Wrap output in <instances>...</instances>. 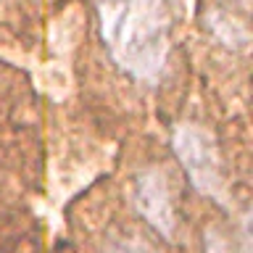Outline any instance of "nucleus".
<instances>
[{"label": "nucleus", "instance_id": "nucleus-1", "mask_svg": "<svg viewBox=\"0 0 253 253\" xmlns=\"http://www.w3.org/2000/svg\"><path fill=\"white\" fill-rule=\"evenodd\" d=\"M98 19L116 66L153 84L169 58L171 0H98Z\"/></svg>", "mask_w": 253, "mask_h": 253}, {"label": "nucleus", "instance_id": "nucleus-2", "mask_svg": "<svg viewBox=\"0 0 253 253\" xmlns=\"http://www.w3.org/2000/svg\"><path fill=\"white\" fill-rule=\"evenodd\" d=\"M171 145L174 156L179 158L182 169L187 171V179L193 182L198 193L227 206V185L221 174L216 142L211 134L198 124H179L171 134Z\"/></svg>", "mask_w": 253, "mask_h": 253}, {"label": "nucleus", "instance_id": "nucleus-3", "mask_svg": "<svg viewBox=\"0 0 253 253\" xmlns=\"http://www.w3.org/2000/svg\"><path fill=\"white\" fill-rule=\"evenodd\" d=\"M132 203L134 211L148 221L156 232L164 237H174L177 232V213H174V195L169 177L161 169H145L137 174L132 185Z\"/></svg>", "mask_w": 253, "mask_h": 253}, {"label": "nucleus", "instance_id": "nucleus-4", "mask_svg": "<svg viewBox=\"0 0 253 253\" xmlns=\"http://www.w3.org/2000/svg\"><path fill=\"white\" fill-rule=\"evenodd\" d=\"M106 253H158L150 248L148 243L137 240V237H111L106 243Z\"/></svg>", "mask_w": 253, "mask_h": 253}, {"label": "nucleus", "instance_id": "nucleus-5", "mask_svg": "<svg viewBox=\"0 0 253 253\" xmlns=\"http://www.w3.org/2000/svg\"><path fill=\"white\" fill-rule=\"evenodd\" d=\"M206 253H229L227 240L216 229H206Z\"/></svg>", "mask_w": 253, "mask_h": 253}]
</instances>
